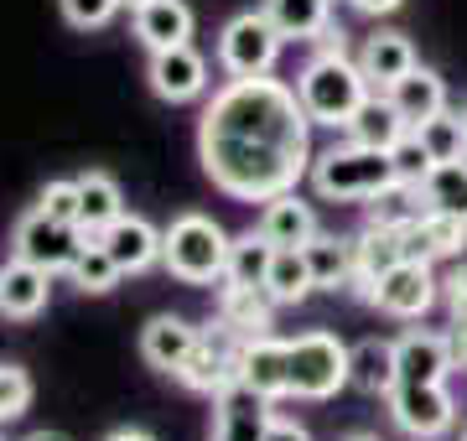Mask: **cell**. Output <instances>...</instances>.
<instances>
[{
    "mask_svg": "<svg viewBox=\"0 0 467 441\" xmlns=\"http://www.w3.org/2000/svg\"><path fill=\"white\" fill-rule=\"evenodd\" d=\"M198 156L234 203H270L312 171V119L281 78H229L202 109Z\"/></svg>",
    "mask_w": 467,
    "mask_h": 441,
    "instance_id": "obj_1",
    "label": "cell"
},
{
    "mask_svg": "<svg viewBox=\"0 0 467 441\" xmlns=\"http://www.w3.org/2000/svg\"><path fill=\"white\" fill-rule=\"evenodd\" d=\"M368 94H374V88H368L358 57L343 52V32H327L322 36V52L296 78V99H301V109H306V119H312V125L348 130V119L358 115V104H364Z\"/></svg>",
    "mask_w": 467,
    "mask_h": 441,
    "instance_id": "obj_2",
    "label": "cell"
},
{
    "mask_svg": "<svg viewBox=\"0 0 467 441\" xmlns=\"http://www.w3.org/2000/svg\"><path fill=\"white\" fill-rule=\"evenodd\" d=\"M306 177H312V192L322 203H368V198H379L384 187L400 182L395 156L379 151V146H358V140L312 156Z\"/></svg>",
    "mask_w": 467,
    "mask_h": 441,
    "instance_id": "obj_3",
    "label": "cell"
},
{
    "mask_svg": "<svg viewBox=\"0 0 467 441\" xmlns=\"http://www.w3.org/2000/svg\"><path fill=\"white\" fill-rule=\"evenodd\" d=\"M161 234H167V244H161L167 275H177L182 286H213V281H223L234 239L223 234L218 219H208V213H177Z\"/></svg>",
    "mask_w": 467,
    "mask_h": 441,
    "instance_id": "obj_4",
    "label": "cell"
},
{
    "mask_svg": "<svg viewBox=\"0 0 467 441\" xmlns=\"http://www.w3.org/2000/svg\"><path fill=\"white\" fill-rule=\"evenodd\" d=\"M285 32L270 21V11H244L218 32V68L229 78H270L281 63Z\"/></svg>",
    "mask_w": 467,
    "mask_h": 441,
    "instance_id": "obj_5",
    "label": "cell"
},
{
    "mask_svg": "<svg viewBox=\"0 0 467 441\" xmlns=\"http://www.w3.org/2000/svg\"><path fill=\"white\" fill-rule=\"evenodd\" d=\"M348 385H353V354L333 333L291 338V395L296 400H333Z\"/></svg>",
    "mask_w": 467,
    "mask_h": 441,
    "instance_id": "obj_6",
    "label": "cell"
},
{
    "mask_svg": "<svg viewBox=\"0 0 467 441\" xmlns=\"http://www.w3.org/2000/svg\"><path fill=\"white\" fill-rule=\"evenodd\" d=\"M239 354H244V333H234L229 323H213V327H202L198 348H192V358L177 369V379H182L192 395H208V400H213L218 390L239 385Z\"/></svg>",
    "mask_w": 467,
    "mask_h": 441,
    "instance_id": "obj_7",
    "label": "cell"
},
{
    "mask_svg": "<svg viewBox=\"0 0 467 441\" xmlns=\"http://www.w3.org/2000/svg\"><path fill=\"white\" fill-rule=\"evenodd\" d=\"M384 400H389V421L416 441H436L457 426V400L447 385H395Z\"/></svg>",
    "mask_w": 467,
    "mask_h": 441,
    "instance_id": "obj_8",
    "label": "cell"
},
{
    "mask_svg": "<svg viewBox=\"0 0 467 441\" xmlns=\"http://www.w3.org/2000/svg\"><path fill=\"white\" fill-rule=\"evenodd\" d=\"M78 250H84V234H78L73 223L47 219L42 208H32V213L16 223V234H11V255L32 260V265H42V271H52V275H67V265L78 260Z\"/></svg>",
    "mask_w": 467,
    "mask_h": 441,
    "instance_id": "obj_9",
    "label": "cell"
},
{
    "mask_svg": "<svg viewBox=\"0 0 467 441\" xmlns=\"http://www.w3.org/2000/svg\"><path fill=\"white\" fill-rule=\"evenodd\" d=\"M436 296H441V281H436L431 260H400L395 271L379 275L374 306H379L384 317H395V323H420L436 306Z\"/></svg>",
    "mask_w": 467,
    "mask_h": 441,
    "instance_id": "obj_10",
    "label": "cell"
},
{
    "mask_svg": "<svg viewBox=\"0 0 467 441\" xmlns=\"http://www.w3.org/2000/svg\"><path fill=\"white\" fill-rule=\"evenodd\" d=\"M150 94L167 104H187V99H202L208 94V57H202L192 42L182 47H167V52H150Z\"/></svg>",
    "mask_w": 467,
    "mask_h": 441,
    "instance_id": "obj_11",
    "label": "cell"
},
{
    "mask_svg": "<svg viewBox=\"0 0 467 441\" xmlns=\"http://www.w3.org/2000/svg\"><path fill=\"white\" fill-rule=\"evenodd\" d=\"M239 385H250L254 395H265L270 405L275 400H291V343L285 338H244V354H239Z\"/></svg>",
    "mask_w": 467,
    "mask_h": 441,
    "instance_id": "obj_12",
    "label": "cell"
},
{
    "mask_svg": "<svg viewBox=\"0 0 467 441\" xmlns=\"http://www.w3.org/2000/svg\"><path fill=\"white\" fill-rule=\"evenodd\" d=\"M270 421H275L270 400L250 385H229L213 395V441H265Z\"/></svg>",
    "mask_w": 467,
    "mask_h": 441,
    "instance_id": "obj_13",
    "label": "cell"
},
{
    "mask_svg": "<svg viewBox=\"0 0 467 441\" xmlns=\"http://www.w3.org/2000/svg\"><path fill=\"white\" fill-rule=\"evenodd\" d=\"M353 255H358V271H353V296L358 302L374 306V296H379V275L395 271L405 260V234L400 229H384V223H364L358 234H353Z\"/></svg>",
    "mask_w": 467,
    "mask_h": 441,
    "instance_id": "obj_14",
    "label": "cell"
},
{
    "mask_svg": "<svg viewBox=\"0 0 467 441\" xmlns=\"http://www.w3.org/2000/svg\"><path fill=\"white\" fill-rule=\"evenodd\" d=\"M47 296H52V271L32 265V260H5L0 265V317L11 323H32L47 312Z\"/></svg>",
    "mask_w": 467,
    "mask_h": 441,
    "instance_id": "obj_15",
    "label": "cell"
},
{
    "mask_svg": "<svg viewBox=\"0 0 467 441\" xmlns=\"http://www.w3.org/2000/svg\"><path fill=\"white\" fill-rule=\"evenodd\" d=\"M395 358H400V385H447V374L457 369L447 333H426V327L395 338Z\"/></svg>",
    "mask_w": 467,
    "mask_h": 441,
    "instance_id": "obj_16",
    "label": "cell"
},
{
    "mask_svg": "<svg viewBox=\"0 0 467 441\" xmlns=\"http://www.w3.org/2000/svg\"><path fill=\"white\" fill-rule=\"evenodd\" d=\"M99 244L115 255V265L125 275H140V271H150V265H161V244H167V234L150 229L146 219H135V213H119V219L99 234Z\"/></svg>",
    "mask_w": 467,
    "mask_h": 441,
    "instance_id": "obj_17",
    "label": "cell"
},
{
    "mask_svg": "<svg viewBox=\"0 0 467 441\" xmlns=\"http://www.w3.org/2000/svg\"><path fill=\"white\" fill-rule=\"evenodd\" d=\"M405 234V260H457L467 250V219H451V213H416V219L400 229Z\"/></svg>",
    "mask_w": 467,
    "mask_h": 441,
    "instance_id": "obj_18",
    "label": "cell"
},
{
    "mask_svg": "<svg viewBox=\"0 0 467 441\" xmlns=\"http://www.w3.org/2000/svg\"><path fill=\"white\" fill-rule=\"evenodd\" d=\"M202 338V327H192L187 317H150L146 333H140V358H146L150 369H161V374H177L192 358V348H198Z\"/></svg>",
    "mask_w": 467,
    "mask_h": 441,
    "instance_id": "obj_19",
    "label": "cell"
},
{
    "mask_svg": "<svg viewBox=\"0 0 467 441\" xmlns=\"http://www.w3.org/2000/svg\"><path fill=\"white\" fill-rule=\"evenodd\" d=\"M275 306L281 302L265 286H229L223 281V291H218V323H229L244 338H260V333L275 327Z\"/></svg>",
    "mask_w": 467,
    "mask_h": 441,
    "instance_id": "obj_20",
    "label": "cell"
},
{
    "mask_svg": "<svg viewBox=\"0 0 467 441\" xmlns=\"http://www.w3.org/2000/svg\"><path fill=\"white\" fill-rule=\"evenodd\" d=\"M358 68H364L368 88H389L395 78H405V73L416 68V47H410V36L400 32H374L364 36V47H358Z\"/></svg>",
    "mask_w": 467,
    "mask_h": 441,
    "instance_id": "obj_21",
    "label": "cell"
},
{
    "mask_svg": "<svg viewBox=\"0 0 467 441\" xmlns=\"http://www.w3.org/2000/svg\"><path fill=\"white\" fill-rule=\"evenodd\" d=\"M135 16V36L146 42V52H167V47H182L192 42V11H187V0H150Z\"/></svg>",
    "mask_w": 467,
    "mask_h": 441,
    "instance_id": "obj_22",
    "label": "cell"
},
{
    "mask_svg": "<svg viewBox=\"0 0 467 441\" xmlns=\"http://www.w3.org/2000/svg\"><path fill=\"white\" fill-rule=\"evenodd\" d=\"M384 94H389V104L405 115V125H410V130H416L420 119H431V115H441V109H447V84H441V73L420 68V63L405 73V78H395Z\"/></svg>",
    "mask_w": 467,
    "mask_h": 441,
    "instance_id": "obj_23",
    "label": "cell"
},
{
    "mask_svg": "<svg viewBox=\"0 0 467 441\" xmlns=\"http://www.w3.org/2000/svg\"><path fill=\"white\" fill-rule=\"evenodd\" d=\"M254 229H260L275 250H285V244H306V239L317 234V213H312V203H301L296 192H281V198H270V203L260 208V223H254Z\"/></svg>",
    "mask_w": 467,
    "mask_h": 441,
    "instance_id": "obj_24",
    "label": "cell"
},
{
    "mask_svg": "<svg viewBox=\"0 0 467 441\" xmlns=\"http://www.w3.org/2000/svg\"><path fill=\"white\" fill-rule=\"evenodd\" d=\"M301 250H306V265H312V281H317V291H348V286H353V271H358L353 239L312 234Z\"/></svg>",
    "mask_w": 467,
    "mask_h": 441,
    "instance_id": "obj_25",
    "label": "cell"
},
{
    "mask_svg": "<svg viewBox=\"0 0 467 441\" xmlns=\"http://www.w3.org/2000/svg\"><path fill=\"white\" fill-rule=\"evenodd\" d=\"M348 354H353V390L389 395L400 385V358H395L389 338H364V343H353Z\"/></svg>",
    "mask_w": 467,
    "mask_h": 441,
    "instance_id": "obj_26",
    "label": "cell"
},
{
    "mask_svg": "<svg viewBox=\"0 0 467 441\" xmlns=\"http://www.w3.org/2000/svg\"><path fill=\"white\" fill-rule=\"evenodd\" d=\"M78 198H84V213H78V234L88 239H99L109 223L125 213V198H119V182L115 177H104V171H84L78 177Z\"/></svg>",
    "mask_w": 467,
    "mask_h": 441,
    "instance_id": "obj_27",
    "label": "cell"
},
{
    "mask_svg": "<svg viewBox=\"0 0 467 441\" xmlns=\"http://www.w3.org/2000/svg\"><path fill=\"white\" fill-rule=\"evenodd\" d=\"M405 130H410L405 115L389 104V94H379V88H374V94L358 104V115L348 119V140H358V146H379V151H389Z\"/></svg>",
    "mask_w": 467,
    "mask_h": 441,
    "instance_id": "obj_28",
    "label": "cell"
},
{
    "mask_svg": "<svg viewBox=\"0 0 467 441\" xmlns=\"http://www.w3.org/2000/svg\"><path fill=\"white\" fill-rule=\"evenodd\" d=\"M265 11L285 42H322L333 32V0H265Z\"/></svg>",
    "mask_w": 467,
    "mask_h": 441,
    "instance_id": "obj_29",
    "label": "cell"
},
{
    "mask_svg": "<svg viewBox=\"0 0 467 441\" xmlns=\"http://www.w3.org/2000/svg\"><path fill=\"white\" fill-rule=\"evenodd\" d=\"M416 187H420V203L431 208V213L467 219V156H457V161H431V171Z\"/></svg>",
    "mask_w": 467,
    "mask_h": 441,
    "instance_id": "obj_30",
    "label": "cell"
},
{
    "mask_svg": "<svg viewBox=\"0 0 467 441\" xmlns=\"http://www.w3.org/2000/svg\"><path fill=\"white\" fill-rule=\"evenodd\" d=\"M265 291H270L281 306H296V302H306V296L317 291V281H312V265H306V250H301V244H285V250H275V260H270V275H265Z\"/></svg>",
    "mask_w": 467,
    "mask_h": 441,
    "instance_id": "obj_31",
    "label": "cell"
},
{
    "mask_svg": "<svg viewBox=\"0 0 467 441\" xmlns=\"http://www.w3.org/2000/svg\"><path fill=\"white\" fill-rule=\"evenodd\" d=\"M270 260H275V244L260 229H250V234H239L229 244V271H223V281L229 286H265Z\"/></svg>",
    "mask_w": 467,
    "mask_h": 441,
    "instance_id": "obj_32",
    "label": "cell"
},
{
    "mask_svg": "<svg viewBox=\"0 0 467 441\" xmlns=\"http://www.w3.org/2000/svg\"><path fill=\"white\" fill-rule=\"evenodd\" d=\"M67 281H73L78 291H88V296H109V291L125 281V271L115 265V255L104 250L99 239H88L84 250H78V260L67 265Z\"/></svg>",
    "mask_w": 467,
    "mask_h": 441,
    "instance_id": "obj_33",
    "label": "cell"
},
{
    "mask_svg": "<svg viewBox=\"0 0 467 441\" xmlns=\"http://www.w3.org/2000/svg\"><path fill=\"white\" fill-rule=\"evenodd\" d=\"M416 213H426V203H420V187H416V182H395V187H384L379 198H368V219H364V223L405 229Z\"/></svg>",
    "mask_w": 467,
    "mask_h": 441,
    "instance_id": "obj_34",
    "label": "cell"
},
{
    "mask_svg": "<svg viewBox=\"0 0 467 441\" xmlns=\"http://www.w3.org/2000/svg\"><path fill=\"white\" fill-rule=\"evenodd\" d=\"M416 136L426 140L431 161H457V156H467V125H462V115H451V109H441V115H431V119H420Z\"/></svg>",
    "mask_w": 467,
    "mask_h": 441,
    "instance_id": "obj_35",
    "label": "cell"
},
{
    "mask_svg": "<svg viewBox=\"0 0 467 441\" xmlns=\"http://www.w3.org/2000/svg\"><path fill=\"white\" fill-rule=\"evenodd\" d=\"M26 405H32V379H26V369L0 364V426L26 415Z\"/></svg>",
    "mask_w": 467,
    "mask_h": 441,
    "instance_id": "obj_36",
    "label": "cell"
},
{
    "mask_svg": "<svg viewBox=\"0 0 467 441\" xmlns=\"http://www.w3.org/2000/svg\"><path fill=\"white\" fill-rule=\"evenodd\" d=\"M119 5L125 0H63V21L73 32H99L119 16Z\"/></svg>",
    "mask_w": 467,
    "mask_h": 441,
    "instance_id": "obj_37",
    "label": "cell"
},
{
    "mask_svg": "<svg viewBox=\"0 0 467 441\" xmlns=\"http://www.w3.org/2000/svg\"><path fill=\"white\" fill-rule=\"evenodd\" d=\"M36 208H42L47 219H57V223H73V229H78V213H84V198H78V182H47V187H42V198H36Z\"/></svg>",
    "mask_w": 467,
    "mask_h": 441,
    "instance_id": "obj_38",
    "label": "cell"
},
{
    "mask_svg": "<svg viewBox=\"0 0 467 441\" xmlns=\"http://www.w3.org/2000/svg\"><path fill=\"white\" fill-rule=\"evenodd\" d=\"M389 156H395V171H400V182H420V177L431 171V151H426V140H420L416 130H405V136L389 146Z\"/></svg>",
    "mask_w": 467,
    "mask_h": 441,
    "instance_id": "obj_39",
    "label": "cell"
},
{
    "mask_svg": "<svg viewBox=\"0 0 467 441\" xmlns=\"http://www.w3.org/2000/svg\"><path fill=\"white\" fill-rule=\"evenodd\" d=\"M441 302H447L451 323H467V265H451V275L441 281Z\"/></svg>",
    "mask_w": 467,
    "mask_h": 441,
    "instance_id": "obj_40",
    "label": "cell"
},
{
    "mask_svg": "<svg viewBox=\"0 0 467 441\" xmlns=\"http://www.w3.org/2000/svg\"><path fill=\"white\" fill-rule=\"evenodd\" d=\"M265 441H312V436H306V426L275 415V421H270V431H265Z\"/></svg>",
    "mask_w": 467,
    "mask_h": 441,
    "instance_id": "obj_41",
    "label": "cell"
},
{
    "mask_svg": "<svg viewBox=\"0 0 467 441\" xmlns=\"http://www.w3.org/2000/svg\"><path fill=\"white\" fill-rule=\"evenodd\" d=\"M447 343H451V364H457V369H467V323H451Z\"/></svg>",
    "mask_w": 467,
    "mask_h": 441,
    "instance_id": "obj_42",
    "label": "cell"
},
{
    "mask_svg": "<svg viewBox=\"0 0 467 441\" xmlns=\"http://www.w3.org/2000/svg\"><path fill=\"white\" fill-rule=\"evenodd\" d=\"M353 11H364V16H389V11H400L405 0H348Z\"/></svg>",
    "mask_w": 467,
    "mask_h": 441,
    "instance_id": "obj_43",
    "label": "cell"
},
{
    "mask_svg": "<svg viewBox=\"0 0 467 441\" xmlns=\"http://www.w3.org/2000/svg\"><path fill=\"white\" fill-rule=\"evenodd\" d=\"M104 441H156L150 431H135V426H125V431H115V436H104Z\"/></svg>",
    "mask_w": 467,
    "mask_h": 441,
    "instance_id": "obj_44",
    "label": "cell"
},
{
    "mask_svg": "<svg viewBox=\"0 0 467 441\" xmlns=\"http://www.w3.org/2000/svg\"><path fill=\"white\" fill-rule=\"evenodd\" d=\"M26 441H63V436H52V431H32Z\"/></svg>",
    "mask_w": 467,
    "mask_h": 441,
    "instance_id": "obj_45",
    "label": "cell"
},
{
    "mask_svg": "<svg viewBox=\"0 0 467 441\" xmlns=\"http://www.w3.org/2000/svg\"><path fill=\"white\" fill-rule=\"evenodd\" d=\"M125 5H130V11H140V5H150V0H125Z\"/></svg>",
    "mask_w": 467,
    "mask_h": 441,
    "instance_id": "obj_46",
    "label": "cell"
},
{
    "mask_svg": "<svg viewBox=\"0 0 467 441\" xmlns=\"http://www.w3.org/2000/svg\"><path fill=\"white\" fill-rule=\"evenodd\" d=\"M348 441H379V436H348Z\"/></svg>",
    "mask_w": 467,
    "mask_h": 441,
    "instance_id": "obj_47",
    "label": "cell"
},
{
    "mask_svg": "<svg viewBox=\"0 0 467 441\" xmlns=\"http://www.w3.org/2000/svg\"><path fill=\"white\" fill-rule=\"evenodd\" d=\"M462 441H467V426H462Z\"/></svg>",
    "mask_w": 467,
    "mask_h": 441,
    "instance_id": "obj_48",
    "label": "cell"
},
{
    "mask_svg": "<svg viewBox=\"0 0 467 441\" xmlns=\"http://www.w3.org/2000/svg\"><path fill=\"white\" fill-rule=\"evenodd\" d=\"M462 125H467V109H462Z\"/></svg>",
    "mask_w": 467,
    "mask_h": 441,
    "instance_id": "obj_49",
    "label": "cell"
}]
</instances>
